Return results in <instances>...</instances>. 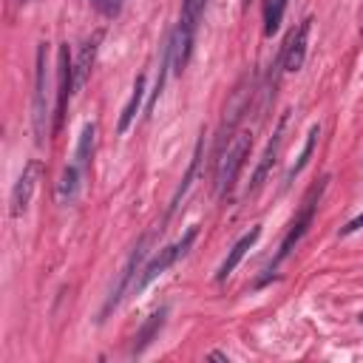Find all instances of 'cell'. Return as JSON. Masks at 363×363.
<instances>
[{"instance_id":"obj_1","label":"cell","mask_w":363,"mask_h":363,"mask_svg":"<svg viewBox=\"0 0 363 363\" xmlns=\"http://www.w3.org/2000/svg\"><path fill=\"white\" fill-rule=\"evenodd\" d=\"M48 116H51V65H48V43H40L34 62V113H31L37 145L45 142Z\"/></svg>"},{"instance_id":"obj_2","label":"cell","mask_w":363,"mask_h":363,"mask_svg":"<svg viewBox=\"0 0 363 363\" xmlns=\"http://www.w3.org/2000/svg\"><path fill=\"white\" fill-rule=\"evenodd\" d=\"M250 145H252V133L250 130H238L227 142V147L218 153V159H216V193L221 199L233 190V184H235V179H238V173L244 167V159L250 153Z\"/></svg>"},{"instance_id":"obj_3","label":"cell","mask_w":363,"mask_h":363,"mask_svg":"<svg viewBox=\"0 0 363 363\" xmlns=\"http://www.w3.org/2000/svg\"><path fill=\"white\" fill-rule=\"evenodd\" d=\"M196 235H199V230L196 227H190L176 244H170V247H164V250H159V255L150 261V264H145V269H142V275L133 281V292H142L147 284H153L159 275H164L176 261H179V255H184L187 250H190V244L196 241Z\"/></svg>"},{"instance_id":"obj_4","label":"cell","mask_w":363,"mask_h":363,"mask_svg":"<svg viewBox=\"0 0 363 363\" xmlns=\"http://www.w3.org/2000/svg\"><path fill=\"white\" fill-rule=\"evenodd\" d=\"M326 182H329V179H320L318 184H312V187H309V193H306V199H303V204H301V213L295 216L292 227L286 230V235H284V241H281V250H278V261H281V258H286V255L295 250V244L303 238L306 227H309V224H312V218H315L318 201H320V196H323V190H326Z\"/></svg>"},{"instance_id":"obj_5","label":"cell","mask_w":363,"mask_h":363,"mask_svg":"<svg viewBox=\"0 0 363 363\" xmlns=\"http://www.w3.org/2000/svg\"><path fill=\"white\" fill-rule=\"evenodd\" d=\"M74 94V62H71V51H68V43L60 45L57 51V122H54V130H60L62 125V116H65V105Z\"/></svg>"},{"instance_id":"obj_6","label":"cell","mask_w":363,"mask_h":363,"mask_svg":"<svg viewBox=\"0 0 363 363\" xmlns=\"http://www.w3.org/2000/svg\"><path fill=\"white\" fill-rule=\"evenodd\" d=\"M145 255H147V235L133 247L130 258L125 261V267H122V272H119V278H116V286H111V292H108V298H105V306H102V318L122 301V295L128 292V286H130V281H133V272H139V264H142Z\"/></svg>"},{"instance_id":"obj_7","label":"cell","mask_w":363,"mask_h":363,"mask_svg":"<svg viewBox=\"0 0 363 363\" xmlns=\"http://www.w3.org/2000/svg\"><path fill=\"white\" fill-rule=\"evenodd\" d=\"M37 179H40V162H37V159H31V162H26L23 173L17 176L14 187H11V201H9V213H11L14 218H17V216H23V213L28 210V201H31V196H34Z\"/></svg>"},{"instance_id":"obj_8","label":"cell","mask_w":363,"mask_h":363,"mask_svg":"<svg viewBox=\"0 0 363 363\" xmlns=\"http://www.w3.org/2000/svg\"><path fill=\"white\" fill-rule=\"evenodd\" d=\"M309 28H312V17H303L298 23V28L289 34L284 51H281V62H284V71L295 74L303 68V60H306V43H309Z\"/></svg>"},{"instance_id":"obj_9","label":"cell","mask_w":363,"mask_h":363,"mask_svg":"<svg viewBox=\"0 0 363 363\" xmlns=\"http://www.w3.org/2000/svg\"><path fill=\"white\" fill-rule=\"evenodd\" d=\"M286 122H289V111L281 113V119H278V125H275V130H272V139L267 142V147H264V153H261V162H258V167H255V173H252V184H250V190L261 187V182H264L267 173L272 170V164H275V159H278V147H281V142H284Z\"/></svg>"},{"instance_id":"obj_10","label":"cell","mask_w":363,"mask_h":363,"mask_svg":"<svg viewBox=\"0 0 363 363\" xmlns=\"http://www.w3.org/2000/svg\"><path fill=\"white\" fill-rule=\"evenodd\" d=\"M258 235H261V227H252L250 233H244V235H241V238L233 244V250L227 252V258L221 261V267H218V272H216V278H218V281H224V278H230V275H233V269L241 264V258H244V255H247V252L255 247Z\"/></svg>"},{"instance_id":"obj_11","label":"cell","mask_w":363,"mask_h":363,"mask_svg":"<svg viewBox=\"0 0 363 363\" xmlns=\"http://www.w3.org/2000/svg\"><path fill=\"white\" fill-rule=\"evenodd\" d=\"M99 40H102V31H94L91 40L82 43L77 60H74V91H79L91 74V65H94V57H96V48H99Z\"/></svg>"},{"instance_id":"obj_12","label":"cell","mask_w":363,"mask_h":363,"mask_svg":"<svg viewBox=\"0 0 363 363\" xmlns=\"http://www.w3.org/2000/svg\"><path fill=\"white\" fill-rule=\"evenodd\" d=\"M82 167L79 164H68L65 170H62V176H60V184H57V201L60 204H71L74 199H77V190H79V173Z\"/></svg>"},{"instance_id":"obj_13","label":"cell","mask_w":363,"mask_h":363,"mask_svg":"<svg viewBox=\"0 0 363 363\" xmlns=\"http://www.w3.org/2000/svg\"><path fill=\"white\" fill-rule=\"evenodd\" d=\"M164 315H167V309H159V312H153L150 318H147V323L139 329V335L133 337V349H130V354H142L147 346H150V340L156 337V332L162 329V323H164Z\"/></svg>"},{"instance_id":"obj_14","label":"cell","mask_w":363,"mask_h":363,"mask_svg":"<svg viewBox=\"0 0 363 363\" xmlns=\"http://www.w3.org/2000/svg\"><path fill=\"white\" fill-rule=\"evenodd\" d=\"M142 99H145V74H139L136 82H133V94H130V99H128V105H125V111H122V116H119V133H125V130L130 128V122H133L136 113H139Z\"/></svg>"},{"instance_id":"obj_15","label":"cell","mask_w":363,"mask_h":363,"mask_svg":"<svg viewBox=\"0 0 363 363\" xmlns=\"http://www.w3.org/2000/svg\"><path fill=\"white\" fill-rule=\"evenodd\" d=\"M318 136H320V128L318 125H312L309 128V133H306V142H303V150H301V156H298V162L289 167V173H286V184L289 182H295V176L309 164V159H312V153H315V145H318Z\"/></svg>"},{"instance_id":"obj_16","label":"cell","mask_w":363,"mask_h":363,"mask_svg":"<svg viewBox=\"0 0 363 363\" xmlns=\"http://www.w3.org/2000/svg\"><path fill=\"white\" fill-rule=\"evenodd\" d=\"M199 162H201V139H199V145H196V150H193V159H190V167H187V173H184L182 184H179V190H176V196H173V201H170V213H176V210H179V204H182L184 193L190 190V184H193V179H196V170H199Z\"/></svg>"},{"instance_id":"obj_17","label":"cell","mask_w":363,"mask_h":363,"mask_svg":"<svg viewBox=\"0 0 363 363\" xmlns=\"http://www.w3.org/2000/svg\"><path fill=\"white\" fill-rule=\"evenodd\" d=\"M284 11H286V0H264V34L267 37H272L281 28Z\"/></svg>"},{"instance_id":"obj_18","label":"cell","mask_w":363,"mask_h":363,"mask_svg":"<svg viewBox=\"0 0 363 363\" xmlns=\"http://www.w3.org/2000/svg\"><path fill=\"white\" fill-rule=\"evenodd\" d=\"M94 142H96V125L94 122H88L85 128H82V136H79V145H77V153H74V164H79V167H85L88 164V159H91V153H94Z\"/></svg>"},{"instance_id":"obj_19","label":"cell","mask_w":363,"mask_h":363,"mask_svg":"<svg viewBox=\"0 0 363 363\" xmlns=\"http://www.w3.org/2000/svg\"><path fill=\"white\" fill-rule=\"evenodd\" d=\"M360 227H363V213H360L357 218H352L346 227H340V235H352V233H354V230H360Z\"/></svg>"},{"instance_id":"obj_20","label":"cell","mask_w":363,"mask_h":363,"mask_svg":"<svg viewBox=\"0 0 363 363\" xmlns=\"http://www.w3.org/2000/svg\"><path fill=\"white\" fill-rule=\"evenodd\" d=\"M210 360H230L227 354H221V352H210Z\"/></svg>"},{"instance_id":"obj_21","label":"cell","mask_w":363,"mask_h":363,"mask_svg":"<svg viewBox=\"0 0 363 363\" xmlns=\"http://www.w3.org/2000/svg\"><path fill=\"white\" fill-rule=\"evenodd\" d=\"M360 320H363V315H360Z\"/></svg>"}]
</instances>
